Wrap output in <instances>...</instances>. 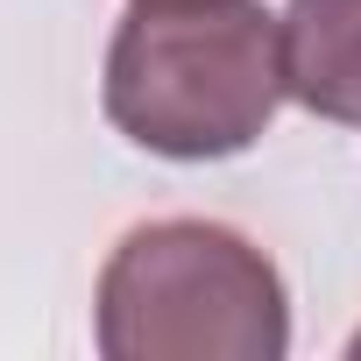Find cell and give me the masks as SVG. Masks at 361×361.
<instances>
[{"mask_svg":"<svg viewBox=\"0 0 361 361\" xmlns=\"http://www.w3.org/2000/svg\"><path fill=\"white\" fill-rule=\"evenodd\" d=\"M283 99V22L255 0H135L114 29L106 121L149 156H241Z\"/></svg>","mask_w":361,"mask_h":361,"instance_id":"obj_1","label":"cell"},{"mask_svg":"<svg viewBox=\"0 0 361 361\" xmlns=\"http://www.w3.org/2000/svg\"><path fill=\"white\" fill-rule=\"evenodd\" d=\"M92 326L106 361H276L290 347V298L248 234L149 220L106 255Z\"/></svg>","mask_w":361,"mask_h":361,"instance_id":"obj_2","label":"cell"},{"mask_svg":"<svg viewBox=\"0 0 361 361\" xmlns=\"http://www.w3.org/2000/svg\"><path fill=\"white\" fill-rule=\"evenodd\" d=\"M283 78L290 99L319 121L361 128V0H290Z\"/></svg>","mask_w":361,"mask_h":361,"instance_id":"obj_3","label":"cell"},{"mask_svg":"<svg viewBox=\"0 0 361 361\" xmlns=\"http://www.w3.org/2000/svg\"><path fill=\"white\" fill-rule=\"evenodd\" d=\"M347 354H354V361H361V333H354V347H347Z\"/></svg>","mask_w":361,"mask_h":361,"instance_id":"obj_4","label":"cell"}]
</instances>
